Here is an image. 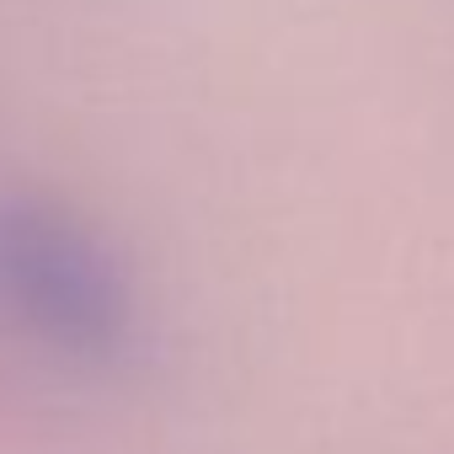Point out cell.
Here are the masks:
<instances>
[{
	"label": "cell",
	"mask_w": 454,
	"mask_h": 454,
	"mask_svg": "<svg viewBox=\"0 0 454 454\" xmlns=\"http://www.w3.org/2000/svg\"><path fill=\"white\" fill-rule=\"evenodd\" d=\"M0 321L49 353L107 364L129 348L139 300L123 257L86 214L43 192L0 198Z\"/></svg>",
	"instance_id": "obj_1"
}]
</instances>
